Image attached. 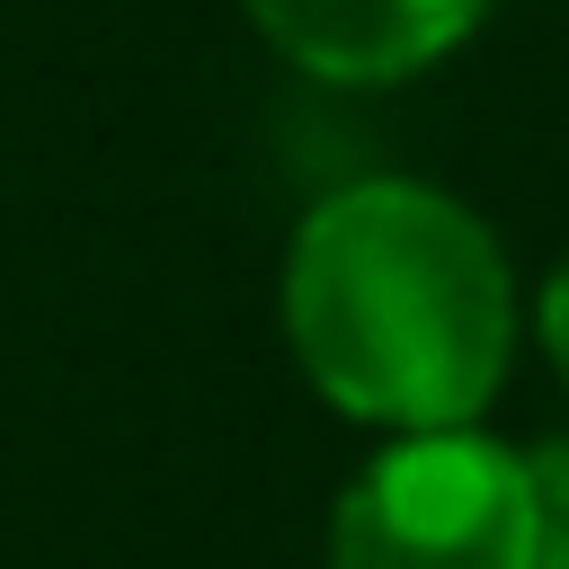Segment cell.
Returning a JSON list of instances; mask_svg holds the SVG:
<instances>
[{
    "label": "cell",
    "instance_id": "6da1fadb",
    "mask_svg": "<svg viewBox=\"0 0 569 569\" xmlns=\"http://www.w3.org/2000/svg\"><path fill=\"white\" fill-rule=\"evenodd\" d=\"M302 373L382 427H462L507 373V258L436 187L365 178L302 213L284 258Z\"/></svg>",
    "mask_w": 569,
    "mask_h": 569
},
{
    "label": "cell",
    "instance_id": "7a4b0ae2",
    "mask_svg": "<svg viewBox=\"0 0 569 569\" xmlns=\"http://www.w3.org/2000/svg\"><path fill=\"white\" fill-rule=\"evenodd\" d=\"M533 453L436 427L338 498L329 569H533Z\"/></svg>",
    "mask_w": 569,
    "mask_h": 569
},
{
    "label": "cell",
    "instance_id": "3957f363",
    "mask_svg": "<svg viewBox=\"0 0 569 569\" xmlns=\"http://www.w3.org/2000/svg\"><path fill=\"white\" fill-rule=\"evenodd\" d=\"M249 18L320 80H400L436 62L480 0H249Z\"/></svg>",
    "mask_w": 569,
    "mask_h": 569
},
{
    "label": "cell",
    "instance_id": "277c9868",
    "mask_svg": "<svg viewBox=\"0 0 569 569\" xmlns=\"http://www.w3.org/2000/svg\"><path fill=\"white\" fill-rule=\"evenodd\" d=\"M533 498H542L533 569H569V445H542L533 453Z\"/></svg>",
    "mask_w": 569,
    "mask_h": 569
},
{
    "label": "cell",
    "instance_id": "5b68a950",
    "mask_svg": "<svg viewBox=\"0 0 569 569\" xmlns=\"http://www.w3.org/2000/svg\"><path fill=\"white\" fill-rule=\"evenodd\" d=\"M542 347H551V365H560V382H569V267H560L551 293H542Z\"/></svg>",
    "mask_w": 569,
    "mask_h": 569
}]
</instances>
